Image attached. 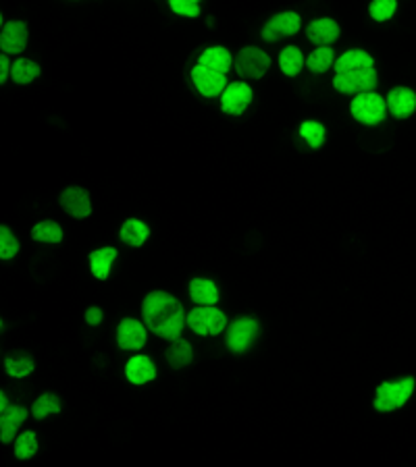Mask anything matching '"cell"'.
<instances>
[{
    "instance_id": "obj_1",
    "label": "cell",
    "mask_w": 416,
    "mask_h": 467,
    "mask_svg": "<svg viewBox=\"0 0 416 467\" xmlns=\"http://www.w3.org/2000/svg\"><path fill=\"white\" fill-rule=\"evenodd\" d=\"M142 312H144V322L156 336H162L169 341H175L182 336L186 314H184L182 303L173 295L165 291H154L144 299Z\"/></svg>"
},
{
    "instance_id": "obj_2",
    "label": "cell",
    "mask_w": 416,
    "mask_h": 467,
    "mask_svg": "<svg viewBox=\"0 0 416 467\" xmlns=\"http://www.w3.org/2000/svg\"><path fill=\"white\" fill-rule=\"evenodd\" d=\"M415 391V378H404L398 382H383L375 395V407L379 411H393L402 407Z\"/></svg>"
},
{
    "instance_id": "obj_3",
    "label": "cell",
    "mask_w": 416,
    "mask_h": 467,
    "mask_svg": "<svg viewBox=\"0 0 416 467\" xmlns=\"http://www.w3.org/2000/svg\"><path fill=\"white\" fill-rule=\"evenodd\" d=\"M350 110H352V116L356 121L364 123V125H377L385 119L387 104L375 92H362L352 100Z\"/></svg>"
},
{
    "instance_id": "obj_4",
    "label": "cell",
    "mask_w": 416,
    "mask_h": 467,
    "mask_svg": "<svg viewBox=\"0 0 416 467\" xmlns=\"http://www.w3.org/2000/svg\"><path fill=\"white\" fill-rule=\"evenodd\" d=\"M186 322L198 334H213L215 336V334L223 332V328L227 324V316L221 310H217L215 305H200L189 312Z\"/></svg>"
},
{
    "instance_id": "obj_5",
    "label": "cell",
    "mask_w": 416,
    "mask_h": 467,
    "mask_svg": "<svg viewBox=\"0 0 416 467\" xmlns=\"http://www.w3.org/2000/svg\"><path fill=\"white\" fill-rule=\"evenodd\" d=\"M333 85L338 92H343V94L373 92L377 85V71L375 67H369V69H358V71L338 73L333 79Z\"/></svg>"
},
{
    "instance_id": "obj_6",
    "label": "cell",
    "mask_w": 416,
    "mask_h": 467,
    "mask_svg": "<svg viewBox=\"0 0 416 467\" xmlns=\"http://www.w3.org/2000/svg\"><path fill=\"white\" fill-rule=\"evenodd\" d=\"M271 67V59L266 56L263 50L248 46L244 50H239L237 59H235V71L242 77H250V79H258L263 77Z\"/></svg>"
},
{
    "instance_id": "obj_7",
    "label": "cell",
    "mask_w": 416,
    "mask_h": 467,
    "mask_svg": "<svg viewBox=\"0 0 416 467\" xmlns=\"http://www.w3.org/2000/svg\"><path fill=\"white\" fill-rule=\"evenodd\" d=\"M300 25H302V19L298 13L294 11H285V13H279L275 15L265 28H263V37L266 42H277L281 37L294 36L300 32Z\"/></svg>"
},
{
    "instance_id": "obj_8",
    "label": "cell",
    "mask_w": 416,
    "mask_h": 467,
    "mask_svg": "<svg viewBox=\"0 0 416 467\" xmlns=\"http://www.w3.org/2000/svg\"><path fill=\"white\" fill-rule=\"evenodd\" d=\"M191 79H194V85L198 87V92L206 98H213V96H219L223 94V90L227 87V77L225 73L213 71L204 65H198L191 69Z\"/></svg>"
},
{
    "instance_id": "obj_9",
    "label": "cell",
    "mask_w": 416,
    "mask_h": 467,
    "mask_svg": "<svg viewBox=\"0 0 416 467\" xmlns=\"http://www.w3.org/2000/svg\"><path fill=\"white\" fill-rule=\"evenodd\" d=\"M258 336V322L252 320V318H239L229 326L227 332V345L231 351L239 353V351H246L252 341Z\"/></svg>"
},
{
    "instance_id": "obj_10",
    "label": "cell",
    "mask_w": 416,
    "mask_h": 467,
    "mask_svg": "<svg viewBox=\"0 0 416 467\" xmlns=\"http://www.w3.org/2000/svg\"><path fill=\"white\" fill-rule=\"evenodd\" d=\"M252 102V87L248 83H242V81H235V83H227V87L223 90V96H221V108L227 112V114H242L246 108L250 107Z\"/></svg>"
},
{
    "instance_id": "obj_11",
    "label": "cell",
    "mask_w": 416,
    "mask_h": 467,
    "mask_svg": "<svg viewBox=\"0 0 416 467\" xmlns=\"http://www.w3.org/2000/svg\"><path fill=\"white\" fill-rule=\"evenodd\" d=\"M117 343H119V347L125 349V351L142 349L144 343H146V328H144V324L133 320V318H125L123 322L119 324Z\"/></svg>"
},
{
    "instance_id": "obj_12",
    "label": "cell",
    "mask_w": 416,
    "mask_h": 467,
    "mask_svg": "<svg viewBox=\"0 0 416 467\" xmlns=\"http://www.w3.org/2000/svg\"><path fill=\"white\" fill-rule=\"evenodd\" d=\"M28 46V25L23 21H8L0 32V48L6 54H19Z\"/></svg>"
},
{
    "instance_id": "obj_13",
    "label": "cell",
    "mask_w": 416,
    "mask_h": 467,
    "mask_svg": "<svg viewBox=\"0 0 416 467\" xmlns=\"http://www.w3.org/2000/svg\"><path fill=\"white\" fill-rule=\"evenodd\" d=\"M61 206L67 214L73 218H85L92 214V202L85 189L81 187H69L61 193Z\"/></svg>"
},
{
    "instance_id": "obj_14",
    "label": "cell",
    "mask_w": 416,
    "mask_h": 467,
    "mask_svg": "<svg viewBox=\"0 0 416 467\" xmlns=\"http://www.w3.org/2000/svg\"><path fill=\"white\" fill-rule=\"evenodd\" d=\"M387 108L391 110L393 116L406 119L416 110V94L408 87H393L385 100Z\"/></svg>"
},
{
    "instance_id": "obj_15",
    "label": "cell",
    "mask_w": 416,
    "mask_h": 467,
    "mask_svg": "<svg viewBox=\"0 0 416 467\" xmlns=\"http://www.w3.org/2000/svg\"><path fill=\"white\" fill-rule=\"evenodd\" d=\"M28 418V409L19 407V405H8L2 413H0V440L2 442H11L15 438V434L19 432L21 424Z\"/></svg>"
},
{
    "instance_id": "obj_16",
    "label": "cell",
    "mask_w": 416,
    "mask_h": 467,
    "mask_svg": "<svg viewBox=\"0 0 416 467\" xmlns=\"http://www.w3.org/2000/svg\"><path fill=\"white\" fill-rule=\"evenodd\" d=\"M308 40L316 46H329L331 42H335L340 37V25L329 19V17H323V19H316L308 25L306 30Z\"/></svg>"
},
{
    "instance_id": "obj_17",
    "label": "cell",
    "mask_w": 416,
    "mask_h": 467,
    "mask_svg": "<svg viewBox=\"0 0 416 467\" xmlns=\"http://www.w3.org/2000/svg\"><path fill=\"white\" fill-rule=\"evenodd\" d=\"M125 374H127V380L133 382V384H146L154 380L156 376V368L146 356H136L127 361V368H125Z\"/></svg>"
},
{
    "instance_id": "obj_18",
    "label": "cell",
    "mask_w": 416,
    "mask_h": 467,
    "mask_svg": "<svg viewBox=\"0 0 416 467\" xmlns=\"http://www.w3.org/2000/svg\"><path fill=\"white\" fill-rule=\"evenodd\" d=\"M198 65H204V67H208V69H213V71L225 73V75H227L229 69L233 67V59H231L229 50H225L223 46H213V48H206V50L200 54Z\"/></svg>"
},
{
    "instance_id": "obj_19",
    "label": "cell",
    "mask_w": 416,
    "mask_h": 467,
    "mask_svg": "<svg viewBox=\"0 0 416 467\" xmlns=\"http://www.w3.org/2000/svg\"><path fill=\"white\" fill-rule=\"evenodd\" d=\"M373 56L364 50H347L345 54H341L340 59L335 61V71H358V69H369L373 67Z\"/></svg>"
},
{
    "instance_id": "obj_20",
    "label": "cell",
    "mask_w": 416,
    "mask_h": 467,
    "mask_svg": "<svg viewBox=\"0 0 416 467\" xmlns=\"http://www.w3.org/2000/svg\"><path fill=\"white\" fill-rule=\"evenodd\" d=\"M114 257H117V250L114 248H100L96 252L90 253V268H92V274L100 281H105L111 272V266H113Z\"/></svg>"
},
{
    "instance_id": "obj_21",
    "label": "cell",
    "mask_w": 416,
    "mask_h": 467,
    "mask_svg": "<svg viewBox=\"0 0 416 467\" xmlns=\"http://www.w3.org/2000/svg\"><path fill=\"white\" fill-rule=\"evenodd\" d=\"M189 295L198 305H215L219 301V291L215 283L204 281V279H194L189 283Z\"/></svg>"
},
{
    "instance_id": "obj_22",
    "label": "cell",
    "mask_w": 416,
    "mask_h": 467,
    "mask_svg": "<svg viewBox=\"0 0 416 467\" xmlns=\"http://www.w3.org/2000/svg\"><path fill=\"white\" fill-rule=\"evenodd\" d=\"M148 235H150L148 226H146L142 220H138V218H129V220H125V224L121 226V239H123L127 245H131V248H140V245L148 239Z\"/></svg>"
},
{
    "instance_id": "obj_23",
    "label": "cell",
    "mask_w": 416,
    "mask_h": 467,
    "mask_svg": "<svg viewBox=\"0 0 416 467\" xmlns=\"http://www.w3.org/2000/svg\"><path fill=\"white\" fill-rule=\"evenodd\" d=\"M279 67H281V71L285 73V75H290V77H294V75H298V73L302 71L304 54L300 52V48L287 46L281 52V56H279Z\"/></svg>"
},
{
    "instance_id": "obj_24",
    "label": "cell",
    "mask_w": 416,
    "mask_h": 467,
    "mask_svg": "<svg viewBox=\"0 0 416 467\" xmlns=\"http://www.w3.org/2000/svg\"><path fill=\"white\" fill-rule=\"evenodd\" d=\"M32 237L44 243H59L63 239V229L54 220H42L32 229Z\"/></svg>"
},
{
    "instance_id": "obj_25",
    "label": "cell",
    "mask_w": 416,
    "mask_h": 467,
    "mask_svg": "<svg viewBox=\"0 0 416 467\" xmlns=\"http://www.w3.org/2000/svg\"><path fill=\"white\" fill-rule=\"evenodd\" d=\"M40 75V67L34 61H28V59H19L17 63L11 65V77L15 83H30L34 81Z\"/></svg>"
},
{
    "instance_id": "obj_26",
    "label": "cell",
    "mask_w": 416,
    "mask_h": 467,
    "mask_svg": "<svg viewBox=\"0 0 416 467\" xmlns=\"http://www.w3.org/2000/svg\"><path fill=\"white\" fill-rule=\"evenodd\" d=\"M333 50L329 46H319L310 56H308V69L312 73H325L333 67Z\"/></svg>"
},
{
    "instance_id": "obj_27",
    "label": "cell",
    "mask_w": 416,
    "mask_h": 467,
    "mask_svg": "<svg viewBox=\"0 0 416 467\" xmlns=\"http://www.w3.org/2000/svg\"><path fill=\"white\" fill-rule=\"evenodd\" d=\"M191 358H194V353H191L189 343L182 341V339H175L173 345L167 349V360H169V363H171L173 368H184V365H188Z\"/></svg>"
},
{
    "instance_id": "obj_28",
    "label": "cell",
    "mask_w": 416,
    "mask_h": 467,
    "mask_svg": "<svg viewBox=\"0 0 416 467\" xmlns=\"http://www.w3.org/2000/svg\"><path fill=\"white\" fill-rule=\"evenodd\" d=\"M59 411H61V401H59V396H54L52 393H46V395L36 399V403L32 407V413L38 420H44V418H48L52 413H59Z\"/></svg>"
},
{
    "instance_id": "obj_29",
    "label": "cell",
    "mask_w": 416,
    "mask_h": 467,
    "mask_svg": "<svg viewBox=\"0 0 416 467\" xmlns=\"http://www.w3.org/2000/svg\"><path fill=\"white\" fill-rule=\"evenodd\" d=\"M300 135L308 142L310 147L316 150V147H321L323 142H325V127H323L321 123H316V121H306V123H302V127H300Z\"/></svg>"
},
{
    "instance_id": "obj_30",
    "label": "cell",
    "mask_w": 416,
    "mask_h": 467,
    "mask_svg": "<svg viewBox=\"0 0 416 467\" xmlns=\"http://www.w3.org/2000/svg\"><path fill=\"white\" fill-rule=\"evenodd\" d=\"M38 451V440H36V434L34 432H23L17 442H15V455L17 459H30L34 457Z\"/></svg>"
},
{
    "instance_id": "obj_31",
    "label": "cell",
    "mask_w": 416,
    "mask_h": 467,
    "mask_svg": "<svg viewBox=\"0 0 416 467\" xmlns=\"http://www.w3.org/2000/svg\"><path fill=\"white\" fill-rule=\"evenodd\" d=\"M396 8H398V0H373L371 6H369L371 17H373L375 21H387V19H391L393 13H396Z\"/></svg>"
},
{
    "instance_id": "obj_32",
    "label": "cell",
    "mask_w": 416,
    "mask_h": 467,
    "mask_svg": "<svg viewBox=\"0 0 416 467\" xmlns=\"http://www.w3.org/2000/svg\"><path fill=\"white\" fill-rule=\"evenodd\" d=\"M17 252H19V241L15 239V235L11 233V229L0 226V257H2V260H8V257H13Z\"/></svg>"
},
{
    "instance_id": "obj_33",
    "label": "cell",
    "mask_w": 416,
    "mask_h": 467,
    "mask_svg": "<svg viewBox=\"0 0 416 467\" xmlns=\"http://www.w3.org/2000/svg\"><path fill=\"white\" fill-rule=\"evenodd\" d=\"M6 372L11 374V376H15V378H23V376H28V374H32L34 372V361L30 360V358H8L6 360Z\"/></svg>"
},
{
    "instance_id": "obj_34",
    "label": "cell",
    "mask_w": 416,
    "mask_h": 467,
    "mask_svg": "<svg viewBox=\"0 0 416 467\" xmlns=\"http://www.w3.org/2000/svg\"><path fill=\"white\" fill-rule=\"evenodd\" d=\"M169 6L182 15V17H198L200 15V4H194V2H188V0H169Z\"/></svg>"
},
{
    "instance_id": "obj_35",
    "label": "cell",
    "mask_w": 416,
    "mask_h": 467,
    "mask_svg": "<svg viewBox=\"0 0 416 467\" xmlns=\"http://www.w3.org/2000/svg\"><path fill=\"white\" fill-rule=\"evenodd\" d=\"M85 320H88V324H92V326L100 324L102 322V310H100V308H90V310L85 312Z\"/></svg>"
},
{
    "instance_id": "obj_36",
    "label": "cell",
    "mask_w": 416,
    "mask_h": 467,
    "mask_svg": "<svg viewBox=\"0 0 416 467\" xmlns=\"http://www.w3.org/2000/svg\"><path fill=\"white\" fill-rule=\"evenodd\" d=\"M8 71H11V63H8V59H6L4 54H0V83L6 81Z\"/></svg>"
},
{
    "instance_id": "obj_37",
    "label": "cell",
    "mask_w": 416,
    "mask_h": 467,
    "mask_svg": "<svg viewBox=\"0 0 416 467\" xmlns=\"http://www.w3.org/2000/svg\"><path fill=\"white\" fill-rule=\"evenodd\" d=\"M6 407H8V401H6V396H4V393L0 391V413H2V411H4Z\"/></svg>"
},
{
    "instance_id": "obj_38",
    "label": "cell",
    "mask_w": 416,
    "mask_h": 467,
    "mask_svg": "<svg viewBox=\"0 0 416 467\" xmlns=\"http://www.w3.org/2000/svg\"><path fill=\"white\" fill-rule=\"evenodd\" d=\"M188 2H194V4H200V0H188Z\"/></svg>"
},
{
    "instance_id": "obj_39",
    "label": "cell",
    "mask_w": 416,
    "mask_h": 467,
    "mask_svg": "<svg viewBox=\"0 0 416 467\" xmlns=\"http://www.w3.org/2000/svg\"><path fill=\"white\" fill-rule=\"evenodd\" d=\"M0 28H2V15H0Z\"/></svg>"
},
{
    "instance_id": "obj_40",
    "label": "cell",
    "mask_w": 416,
    "mask_h": 467,
    "mask_svg": "<svg viewBox=\"0 0 416 467\" xmlns=\"http://www.w3.org/2000/svg\"><path fill=\"white\" fill-rule=\"evenodd\" d=\"M0 326H2V322H0Z\"/></svg>"
}]
</instances>
